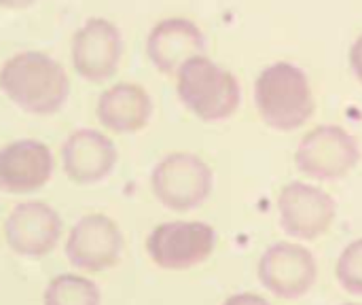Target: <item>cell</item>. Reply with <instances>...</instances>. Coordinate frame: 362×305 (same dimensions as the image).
I'll use <instances>...</instances> for the list:
<instances>
[{"instance_id": "cell-9", "label": "cell", "mask_w": 362, "mask_h": 305, "mask_svg": "<svg viewBox=\"0 0 362 305\" xmlns=\"http://www.w3.org/2000/svg\"><path fill=\"white\" fill-rule=\"evenodd\" d=\"M361 159V149L350 132L339 125H320L299 142L295 163L316 180H335L350 174Z\"/></svg>"}, {"instance_id": "cell-10", "label": "cell", "mask_w": 362, "mask_h": 305, "mask_svg": "<svg viewBox=\"0 0 362 305\" xmlns=\"http://www.w3.org/2000/svg\"><path fill=\"white\" fill-rule=\"evenodd\" d=\"M318 278L314 255L293 242L269 246L259 261V282L280 299H299L308 295Z\"/></svg>"}, {"instance_id": "cell-16", "label": "cell", "mask_w": 362, "mask_h": 305, "mask_svg": "<svg viewBox=\"0 0 362 305\" xmlns=\"http://www.w3.org/2000/svg\"><path fill=\"white\" fill-rule=\"evenodd\" d=\"M42 305H102V293L87 276L62 274L47 284Z\"/></svg>"}, {"instance_id": "cell-13", "label": "cell", "mask_w": 362, "mask_h": 305, "mask_svg": "<svg viewBox=\"0 0 362 305\" xmlns=\"http://www.w3.org/2000/svg\"><path fill=\"white\" fill-rule=\"evenodd\" d=\"M55 170L51 149L32 138L8 142L0 149V193L28 195L40 191Z\"/></svg>"}, {"instance_id": "cell-2", "label": "cell", "mask_w": 362, "mask_h": 305, "mask_svg": "<svg viewBox=\"0 0 362 305\" xmlns=\"http://www.w3.org/2000/svg\"><path fill=\"white\" fill-rule=\"evenodd\" d=\"M176 93L182 106L204 123L229 119L242 102V87L235 74L204 53L180 66Z\"/></svg>"}, {"instance_id": "cell-11", "label": "cell", "mask_w": 362, "mask_h": 305, "mask_svg": "<svg viewBox=\"0 0 362 305\" xmlns=\"http://www.w3.org/2000/svg\"><path fill=\"white\" fill-rule=\"evenodd\" d=\"M280 227L297 240H318L335 219V200L308 183H291L278 197Z\"/></svg>"}, {"instance_id": "cell-21", "label": "cell", "mask_w": 362, "mask_h": 305, "mask_svg": "<svg viewBox=\"0 0 362 305\" xmlns=\"http://www.w3.org/2000/svg\"><path fill=\"white\" fill-rule=\"evenodd\" d=\"M344 305H361V304H344Z\"/></svg>"}, {"instance_id": "cell-8", "label": "cell", "mask_w": 362, "mask_h": 305, "mask_svg": "<svg viewBox=\"0 0 362 305\" xmlns=\"http://www.w3.org/2000/svg\"><path fill=\"white\" fill-rule=\"evenodd\" d=\"M62 227V217L53 206L40 200H25L6 214L2 236L13 255L36 261L57 246Z\"/></svg>"}, {"instance_id": "cell-6", "label": "cell", "mask_w": 362, "mask_h": 305, "mask_svg": "<svg viewBox=\"0 0 362 305\" xmlns=\"http://www.w3.org/2000/svg\"><path fill=\"white\" fill-rule=\"evenodd\" d=\"M123 248V231L110 217L87 214L70 227L64 255L74 270L85 274H102L121 261Z\"/></svg>"}, {"instance_id": "cell-14", "label": "cell", "mask_w": 362, "mask_h": 305, "mask_svg": "<svg viewBox=\"0 0 362 305\" xmlns=\"http://www.w3.org/2000/svg\"><path fill=\"white\" fill-rule=\"evenodd\" d=\"M206 51L202 28L187 17H165L146 36V57L161 74H176L185 62Z\"/></svg>"}, {"instance_id": "cell-18", "label": "cell", "mask_w": 362, "mask_h": 305, "mask_svg": "<svg viewBox=\"0 0 362 305\" xmlns=\"http://www.w3.org/2000/svg\"><path fill=\"white\" fill-rule=\"evenodd\" d=\"M223 305H272L267 299H263L261 295H255V293H240V295H233L229 297Z\"/></svg>"}, {"instance_id": "cell-1", "label": "cell", "mask_w": 362, "mask_h": 305, "mask_svg": "<svg viewBox=\"0 0 362 305\" xmlns=\"http://www.w3.org/2000/svg\"><path fill=\"white\" fill-rule=\"evenodd\" d=\"M0 91L19 110L49 117L64 108L70 96L66 68L45 51H19L0 66Z\"/></svg>"}, {"instance_id": "cell-5", "label": "cell", "mask_w": 362, "mask_h": 305, "mask_svg": "<svg viewBox=\"0 0 362 305\" xmlns=\"http://www.w3.org/2000/svg\"><path fill=\"white\" fill-rule=\"evenodd\" d=\"M216 231L199 221H170L157 225L146 238V255L168 272H182L210 259L216 248Z\"/></svg>"}, {"instance_id": "cell-17", "label": "cell", "mask_w": 362, "mask_h": 305, "mask_svg": "<svg viewBox=\"0 0 362 305\" xmlns=\"http://www.w3.org/2000/svg\"><path fill=\"white\" fill-rule=\"evenodd\" d=\"M335 274L344 291L352 295H362V238L341 251Z\"/></svg>"}, {"instance_id": "cell-20", "label": "cell", "mask_w": 362, "mask_h": 305, "mask_svg": "<svg viewBox=\"0 0 362 305\" xmlns=\"http://www.w3.org/2000/svg\"><path fill=\"white\" fill-rule=\"evenodd\" d=\"M38 0H0V8H8V11H23L30 8L32 4H36Z\"/></svg>"}, {"instance_id": "cell-15", "label": "cell", "mask_w": 362, "mask_h": 305, "mask_svg": "<svg viewBox=\"0 0 362 305\" xmlns=\"http://www.w3.org/2000/svg\"><path fill=\"white\" fill-rule=\"evenodd\" d=\"M153 98L151 93L129 81L115 83L106 87L95 104V117L112 134H136L142 132L153 119Z\"/></svg>"}, {"instance_id": "cell-3", "label": "cell", "mask_w": 362, "mask_h": 305, "mask_svg": "<svg viewBox=\"0 0 362 305\" xmlns=\"http://www.w3.org/2000/svg\"><path fill=\"white\" fill-rule=\"evenodd\" d=\"M259 117L278 132H293L314 115V96L305 72L291 62L267 66L255 83Z\"/></svg>"}, {"instance_id": "cell-12", "label": "cell", "mask_w": 362, "mask_h": 305, "mask_svg": "<svg viewBox=\"0 0 362 305\" xmlns=\"http://www.w3.org/2000/svg\"><path fill=\"white\" fill-rule=\"evenodd\" d=\"M64 174L81 187L98 185L106 180L117 161L119 151L110 136L93 127L74 130L62 144L59 151Z\"/></svg>"}, {"instance_id": "cell-4", "label": "cell", "mask_w": 362, "mask_h": 305, "mask_svg": "<svg viewBox=\"0 0 362 305\" xmlns=\"http://www.w3.org/2000/svg\"><path fill=\"white\" fill-rule=\"evenodd\" d=\"M210 166L195 153L176 151L157 161L151 172V191L157 202L174 212L199 208L212 193Z\"/></svg>"}, {"instance_id": "cell-19", "label": "cell", "mask_w": 362, "mask_h": 305, "mask_svg": "<svg viewBox=\"0 0 362 305\" xmlns=\"http://www.w3.org/2000/svg\"><path fill=\"white\" fill-rule=\"evenodd\" d=\"M350 66L356 74V79L362 83V34L354 40L352 51H350Z\"/></svg>"}, {"instance_id": "cell-7", "label": "cell", "mask_w": 362, "mask_h": 305, "mask_svg": "<svg viewBox=\"0 0 362 305\" xmlns=\"http://www.w3.org/2000/svg\"><path fill=\"white\" fill-rule=\"evenodd\" d=\"M123 34L115 21L106 17H89L72 34V68L89 83H104L115 76L123 59Z\"/></svg>"}]
</instances>
